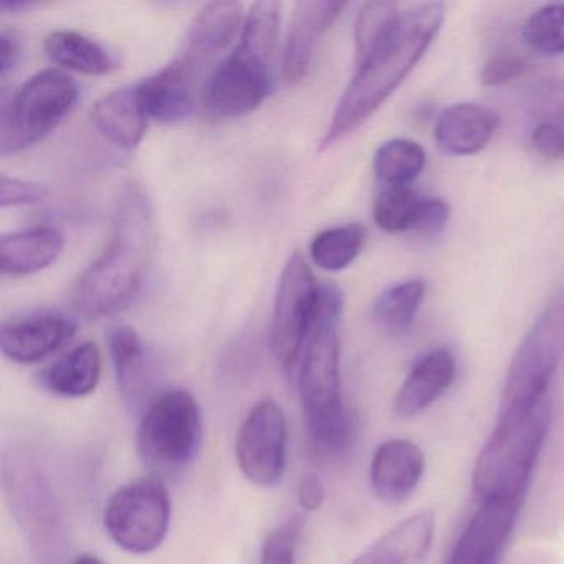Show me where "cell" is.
<instances>
[{
    "label": "cell",
    "instance_id": "1",
    "mask_svg": "<svg viewBox=\"0 0 564 564\" xmlns=\"http://www.w3.org/2000/svg\"><path fill=\"white\" fill-rule=\"evenodd\" d=\"M154 242L153 203L140 183L130 181L115 204L110 239L104 252L75 282L74 308L95 319L123 312L143 289Z\"/></svg>",
    "mask_w": 564,
    "mask_h": 564
},
{
    "label": "cell",
    "instance_id": "2",
    "mask_svg": "<svg viewBox=\"0 0 564 564\" xmlns=\"http://www.w3.org/2000/svg\"><path fill=\"white\" fill-rule=\"evenodd\" d=\"M445 21L442 4H422L405 11L388 44L358 65L355 77L343 91L319 148L328 150L362 127L399 85L417 67L434 44Z\"/></svg>",
    "mask_w": 564,
    "mask_h": 564
},
{
    "label": "cell",
    "instance_id": "3",
    "mask_svg": "<svg viewBox=\"0 0 564 564\" xmlns=\"http://www.w3.org/2000/svg\"><path fill=\"white\" fill-rule=\"evenodd\" d=\"M341 315V292L333 285L322 286L318 316L296 371L306 432L313 447L322 454L345 448L352 432L339 372Z\"/></svg>",
    "mask_w": 564,
    "mask_h": 564
},
{
    "label": "cell",
    "instance_id": "4",
    "mask_svg": "<svg viewBox=\"0 0 564 564\" xmlns=\"http://www.w3.org/2000/svg\"><path fill=\"white\" fill-rule=\"evenodd\" d=\"M550 395L530 411L498 417L471 474L475 494L485 500H524L534 465L550 434Z\"/></svg>",
    "mask_w": 564,
    "mask_h": 564
},
{
    "label": "cell",
    "instance_id": "5",
    "mask_svg": "<svg viewBox=\"0 0 564 564\" xmlns=\"http://www.w3.org/2000/svg\"><path fill=\"white\" fill-rule=\"evenodd\" d=\"M564 356V286L541 310L511 358L498 417L530 411L547 398Z\"/></svg>",
    "mask_w": 564,
    "mask_h": 564
},
{
    "label": "cell",
    "instance_id": "6",
    "mask_svg": "<svg viewBox=\"0 0 564 564\" xmlns=\"http://www.w3.org/2000/svg\"><path fill=\"white\" fill-rule=\"evenodd\" d=\"M78 85L65 72L44 70L25 82L0 115V154L14 156L47 138L78 101Z\"/></svg>",
    "mask_w": 564,
    "mask_h": 564
},
{
    "label": "cell",
    "instance_id": "7",
    "mask_svg": "<svg viewBox=\"0 0 564 564\" xmlns=\"http://www.w3.org/2000/svg\"><path fill=\"white\" fill-rule=\"evenodd\" d=\"M203 441L199 405L189 391L170 389L144 409L138 427V447L148 464L180 470L196 458Z\"/></svg>",
    "mask_w": 564,
    "mask_h": 564
},
{
    "label": "cell",
    "instance_id": "8",
    "mask_svg": "<svg viewBox=\"0 0 564 564\" xmlns=\"http://www.w3.org/2000/svg\"><path fill=\"white\" fill-rule=\"evenodd\" d=\"M322 303V286L299 252L283 267L273 302L270 349L285 375H296Z\"/></svg>",
    "mask_w": 564,
    "mask_h": 564
},
{
    "label": "cell",
    "instance_id": "9",
    "mask_svg": "<svg viewBox=\"0 0 564 564\" xmlns=\"http://www.w3.org/2000/svg\"><path fill=\"white\" fill-rule=\"evenodd\" d=\"M104 523L121 550L133 554L153 553L170 531V491L156 477L128 481L108 500Z\"/></svg>",
    "mask_w": 564,
    "mask_h": 564
},
{
    "label": "cell",
    "instance_id": "10",
    "mask_svg": "<svg viewBox=\"0 0 564 564\" xmlns=\"http://www.w3.org/2000/svg\"><path fill=\"white\" fill-rule=\"evenodd\" d=\"M272 58L239 44L214 68L204 88V107L220 120L246 117L257 110L272 90Z\"/></svg>",
    "mask_w": 564,
    "mask_h": 564
},
{
    "label": "cell",
    "instance_id": "11",
    "mask_svg": "<svg viewBox=\"0 0 564 564\" xmlns=\"http://www.w3.org/2000/svg\"><path fill=\"white\" fill-rule=\"evenodd\" d=\"M289 425L283 409L272 399L257 402L243 419L236 438L240 471L257 487H275L286 468Z\"/></svg>",
    "mask_w": 564,
    "mask_h": 564
},
{
    "label": "cell",
    "instance_id": "12",
    "mask_svg": "<svg viewBox=\"0 0 564 564\" xmlns=\"http://www.w3.org/2000/svg\"><path fill=\"white\" fill-rule=\"evenodd\" d=\"M242 18L243 6L240 2L204 6L191 22L183 45L167 68L193 84L196 75L236 39Z\"/></svg>",
    "mask_w": 564,
    "mask_h": 564
},
{
    "label": "cell",
    "instance_id": "13",
    "mask_svg": "<svg viewBox=\"0 0 564 564\" xmlns=\"http://www.w3.org/2000/svg\"><path fill=\"white\" fill-rule=\"evenodd\" d=\"M523 500H485L452 550L447 564H500Z\"/></svg>",
    "mask_w": 564,
    "mask_h": 564
},
{
    "label": "cell",
    "instance_id": "14",
    "mask_svg": "<svg viewBox=\"0 0 564 564\" xmlns=\"http://www.w3.org/2000/svg\"><path fill=\"white\" fill-rule=\"evenodd\" d=\"M346 6V2L329 0H303L295 6L283 51L286 82L299 84L306 77L323 35L333 28Z\"/></svg>",
    "mask_w": 564,
    "mask_h": 564
},
{
    "label": "cell",
    "instance_id": "15",
    "mask_svg": "<svg viewBox=\"0 0 564 564\" xmlns=\"http://www.w3.org/2000/svg\"><path fill=\"white\" fill-rule=\"evenodd\" d=\"M74 319L57 313H37L2 323L0 348L19 365H34L54 355L75 333Z\"/></svg>",
    "mask_w": 564,
    "mask_h": 564
},
{
    "label": "cell",
    "instance_id": "16",
    "mask_svg": "<svg viewBox=\"0 0 564 564\" xmlns=\"http://www.w3.org/2000/svg\"><path fill=\"white\" fill-rule=\"evenodd\" d=\"M425 470V455L409 438H391L376 448L371 460V485L376 497L388 505L408 500Z\"/></svg>",
    "mask_w": 564,
    "mask_h": 564
},
{
    "label": "cell",
    "instance_id": "17",
    "mask_svg": "<svg viewBox=\"0 0 564 564\" xmlns=\"http://www.w3.org/2000/svg\"><path fill=\"white\" fill-rule=\"evenodd\" d=\"M498 123L497 111L487 105L470 101L451 105L435 121V143L447 156H475L488 147L497 133Z\"/></svg>",
    "mask_w": 564,
    "mask_h": 564
},
{
    "label": "cell",
    "instance_id": "18",
    "mask_svg": "<svg viewBox=\"0 0 564 564\" xmlns=\"http://www.w3.org/2000/svg\"><path fill=\"white\" fill-rule=\"evenodd\" d=\"M455 358L448 349L435 348L412 366L394 399L399 417H412L434 404L455 379Z\"/></svg>",
    "mask_w": 564,
    "mask_h": 564
},
{
    "label": "cell",
    "instance_id": "19",
    "mask_svg": "<svg viewBox=\"0 0 564 564\" xmlns=\"http://www.w3.org/2000/svg\"><path fill=\"white\" fill-rule=\"evenodd\" d=\"M435 517L419 511L382 534L351 564H421L434 543Z\"/></svg>",
    "mask_w": 564,
    "mask_h": 564
},
{
    "label": "cell",
    "instance_id": "20",
    "mask_svg": "<svg viewBox=\"0 0 564 564\" xmlns=\"http://www.w3.org/2000/svg\"><path fill=\"white\" fill-rule=\"evenodd\" d=\"M64 250V236L54 227H34L4 234L0 239V269L24 276L51 267Z\"/></svg>",
    "mask_w": 564,
    "mask_h": 564
},
{
    "label": "cell",
    "instance_id": "21",
    "mask_svg": "<svg viewBox=\"0 0 564 564\" xmlns=\"http://www.w3.org/2000/svg\"><path fill=\"white\" fill-rule=\"evenodd\" d=\"M91 121L110 143L134 150L143 141L148 124L137 87L121 88L101 97L91 108Z\"/></svg>",
    "mask_w": 564,
    "mask_h": 564
},
{
    "label": "cell",
    "instance_id": "22",
    "mask_svg": "<svg viewBox=\"0 0 564 564\" xmlns=\"http://www.w3.org/2000/svg\"><path fill=\"white\" fill-rule=\"evenodd\" d=\"M137 91L148 120L181 123L189 120L196 110L193 84L167 67L144 78L137 85Z\"/></svg>",
    "mask_w": 564,
    "mask_h": 564
},
{
    "label": "cell",
    "instance_id": "23",
    "mask_svg": "<svg viewBox=\"0 0 564 564\" xmlns=\"http://www.w3.org/2000/svg\"><path fill=\"white\" fill-rule=\"evenodd\" d=\"M101 378V352L97 343L87 341L45 369L42 382L62 398H85L97 389Z\"/></svg>",
    "mask_w": 564,
    "mask_h": 564
},
{
    "label": "cell",
    "instance_id": "24",
    "mask_svg": "<svg viewBox=\"0 0 564 564\" xmlns=\"http://www.w3.org/2000/svg\"><path fill=\"white\" fill-rule=\"evenodd\" d=\"M45 52L54 64L85 75H105L113 58L94 39L74 31H55L45 39Z\"/></svg>",
    "mask_w": 564,
    "mask_h": 564
},
{
    "label": "cell",
    "instance_id": "25",
    "mask_svg": "<svg viewBox=\"0 0 564 564\" xmlns=\"http://www.w3.org/2000/svg\"><path fill=\"white\" fill-rule=\"evenodd\" d=\"M427 283L421 279L405 280L386 289L372 306L376 325L391 335L408 332L421 310Z\"/></svg>",
    "mask_w": 564,
    "mask_h": 564
},
{
    "label": "cell",
    "instance_id": "26",
    "mask_svg": "<svg viewBox=\"0 0 564 564\" xmlns=\"http://www.w3.org/2000/svg\"><path fill=\"white\" fill-rule=\"evenodd\" d=\"M427 163L421 144L405 138L386 141L376 151L372 170L384 187L411 186Z\"/></svg>",
    "mask_w": 564,
    "mask_h": 564
},
{
    "label": "cell",
    "instance_id": "27",
    "mask_svg": "<svg viewBox=\"0 0 564 564\" xmlns=\"http://www.w3.org/2000/svg\"><path fill=\"white\" fill-rule=\"evenodd\" d=\"M365 242L366 229L361 224L329 227L316 234L310 246V257L325 272H341L358 259Z\"/></svg>",
    "mask_w": 564,
    "mask_h": 564
},
{
    "label": "cell",
    "instance_id": "28",
    "mask_svg": "<svg viewBox=\"0 0 564 564\" xmlns=\"http://www.w3.org/2000/svg\"><path fill=\"white\" fill-rule=\"evenodd\" d=\"M402 12L395 2H366L356 19V64H362L388 44L398 31Z\"/></svg>",
    "mask_w": 564,
    "mask_h": 564
},
{
    "label": "cell",
    "instance_id": "29",
    "mask_svg": "<svg viewBox=\"0 0 564 564\" xmlns=\"http://www.w3.org/2000/svg\"><path fill=\"white\" fill-rule=\"evenodd\" d=\"M110 355L121 391L124 395L137 398L147 379V348L140 335L128 326L113 329L110 335Z\"/></svg>",
    "mask_w": 564,
    "mask_h": 564
},
{
    "label": "cell",
    "instance_id": "30",
    "mask_svg": "<svg viewBox=\"0 0 564 564\" xmlns=\"http://www.w3.org/2000/svg\"><path fill=\"white\" fill-rule=\"evenodd\" d=\"M419 199L411 186L382 187L372 206L376 226L389 234L409 232Z\"/></svg>",
    "mask_w": 564,
    "mask_h": 564
},
{
    "label": "cell",
    "instance_id": "31",
    "mask_svg": "<svg viewBox=\"0 0 564 564\" xmlns=\"http://www.w3.org/2000/svg\"><path fill=\"white\" fill-rule=\"evenodd\" d=\"M524 44L543 55L564 54V4H547L523 25Z\"/></svg>",
    "mask_w": 564,
    "mask_h": 564
},
{
    "label": "cell",
    "instance_id": "32",
    "mask_svg": "<svg viewBox=\"0 0 564 564\" xmlns=\"http://www.w3.org/2000/svg\"><path fill=\"white\" fill-rule=\"evenodd\" d=\"M302 534L303 518L300 514H292L276 524L263 540L260 564H296Z\"/></svg>",
    "mask_w": 564,
    "mask_h": 564
},
{
    "label": "cell",
    "instance_id": "33",
    "mask_svg": "<svg viewBox=\"0 0 564 564\" xmlns=\"http://www.w3.org/2000/svg\"><path fill=\"white\" fill-rule=\"evenodd\" d=\"M527 107L536 123L564 127V78H543L528 91Z\"/></svg>",
    "mask_w": 564,
    "mask_h": 564
},
{
    "label": "cell",
    "instance_id": "34",
    "mask_svg": "<svg viewBox=\"0 0 564 564\" xmlns=\"http://www.w3.org/2000/svg\"><path fill=\"white\" fill-rule=\"evenodd\" d=\"M448 217H451V209L445 200L438 199V197H421L409 232L419 234V236H435L447 226Z\"/></svg>",
    "mask_w": 564,
    "mask_h": 564
},
{
    "label": "cell",
    "instance_id": "35",
    "mask_svg": "<svg viewBox=\"0 0 564 564\" xmlns=\"http://www.w3.org/2000/svg\"><path fill=\"white\" fill-rule=\"evenodd\" d=\"M47 196L48 189L42 184L29 183V181L18 180L8 174H2L0 177V206L2 209L42 203Z\"/></svg>",
    "mask_w": 564,
    "mask_h": 564
},
{
    "label": "cell",
    "instance_id": "36",
    "mask_svg": "<svg viewBox=\"0 0 564 564\" xmlns=\"http://www.w3.org/2000/svg\"><path fill=\"white\" fill-rule=\"evenodd\" d=\"M527 64L514 55H495L485 62L480 72V82L485 87H500L523 77Z\"/></svg>",
    "mask_w": 564,
    "mask_h": 564
},
{
    "label": "cell",
    "instance_id": "37",
    "mask_svg": "<svg viewBox=\"0 0 564 564\" xmlns=\"http://www.w3.org/2000/svg\"><path fill=\"white\" fill-rule=\"evenodd\" d=\"M530 143L534 153L543 160H564V127H560V124H534L530 134Z\"/></svg>",
    "mask_w": 564,
    "mask_h": 564
},
{
    "label": "cell",
    "instance_id": "38",
    "mask_svg": "<svg viewBox=\"0 0 564 564\" xmlns=\"http://www.w3.org/2000/svg\"><path fill=\"white\" fill-rule=\"evenodd\" d=\"M325 485L318 475L308 474L300 480L299 488H296V500L303 511L313 513V511L319 510L325 503Z\"/></svg>",
    "mask_w": 564,
    "mask_h": 564
},
{
    "label": "cell",
    "instance_id": "39",
    "mask_svg": "<svg viewBox=\"0 0 564 564\" xmlns=\"http://www.w3.org/2000/svg\"><path fill=\"white\" fill-rule=\"evenodd\" d=\"M21 47L18 37L12 32L2 31L0 34V78L4 80L18 64Z\"/></svg>",
    "mask_w": 564,
    "mask_h": 564
},
{
    "label": "cell",
    "instance_id": "40",
    "mask_svg": "<svg viewBox=\"0 0 564 564\" xmlns=\"http://www.w3.org/2000/svg\"><path fill=\"white\" fill-rule=\"evenodd\" d=\"M75 564H105L104 561L100 560V557L91 556V554H84V556L78 557L77 561H75Z\"/></svg>",
    "mask_w": 564,
    "mask_h": 564
}]
</instances>
